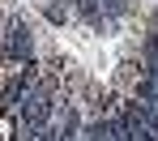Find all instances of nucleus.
Returning <instances> with one entry per match:
<instances>
[{
	"label": "nucleus",
	"instance_id": "1",
	"mask_svg": "<svg viewBox=\"0 0 158 141\" xmlns=\"http://www.w3.org/2000/svg\"><path fill=\"white\" fill-rule=\"evenodd\" d=\"M0 56L9 60V64H34V34H30V26L22 17L9 22V34L0 43Z\"/></svg>",
	"mask_w": 158,
	"mask_h": 141
}]
</instances>
